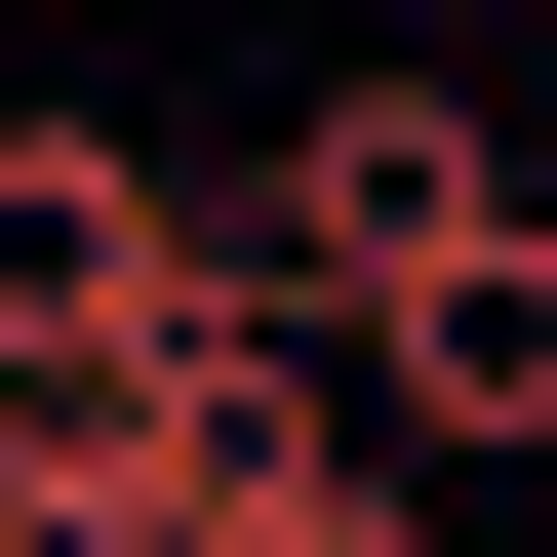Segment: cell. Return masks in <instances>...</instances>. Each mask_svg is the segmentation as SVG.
I'll list each match as a JSON object with an SVG mask.
<instances>
[{"label":"cell","instance_id":"cell-1","mask_svg":"<svg viewBox=\"0 0 557 557\" xmlns=\"http://www.w3.org/2000/svg\"><path fill=\"white\" fill-rule=\"evenodd\" d=\"M478 199H557V160H518V120L438 81V40H359V81H319V120H278V160H239V278H278V319H319V359H359V319H398V278H438V239H478Z\"/></svg>","mask_w":557,"mask_h":557},{"label":"cell","instance_id":"cell-2","mask_svg":"<svg viewBox=\"0 0 557 557\" xmlns=\"http://www.w3.org/2000/svg\"><path fill=\"white\" fill-rule=\"evenodd\" d=\"M199 278H239V199H160L120 120H0V398H81V359H160Z\"/></svg>","mask_w":557,"mask_h":557},{"label":"cell","instance_id":"cell-3","mask_svg":"<svg viewBox=\"0 0 557 557\" xmlns=\"http://www.w3.org/2000/svg\"><path fill=\"white\" fill-rule=\"evenodd\" d=\"M359 398H398V478H518V438H557V199H478V239L398 278Z\"/></svg>","mask_w":557,"mask_h":557},{"label":"cell","instance_id":"cell-4","mask_svg":"<svg viewBox=\"0 0 557 557\" xmlns=\"http://www.w3.org/2000/svg\"><path fill=\"white\" fill-rule=\"evenodd\" d=\"M239 557H438V478H278V518H239Z\"/></svg>","mask_w":557,"mask_h":557},{"label":"cell","instance_id":"cell-5","mask_svg":"<svg viewBox=\"0 0 557 557\" xmlns=\"http://www.w3.org/2000/svg\"><path fill=\"white\" fill-rule=\"evenodd\" d=\"M0 557H81V518H40V398H0Z\"/></svg>","mask_w":557,"mask_h":557}]
</instances>
